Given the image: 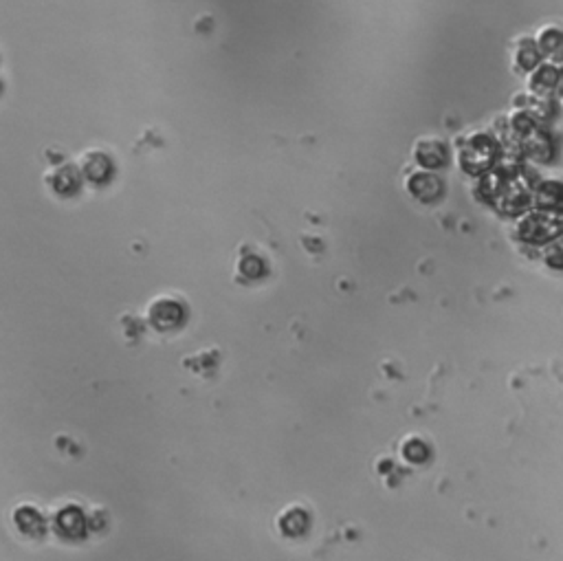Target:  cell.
Masks as SVG:
<instances>
[{"mask_svg":"<svg viewBox=\"0 0 563 561\" xmlns=\"http://www.w3.org/2000/svg\"><path fill=\"white\" fill-rule=\"evenodd\" d=\"M563 227V214L552 210H535L521 220V234L530 240H541L555 236Z\"/></svg>","mask_w":563,"mask_h":561,"instance_id":"cell-1","label":"cell"},{"mask_svg":"<svg viewBox=\"0 0 563 561\" xmlns=\"http://www.w3.org/2000/svg\"><path fill=\"white\" fill-rule=\"evenodd\" d=\"M493 161H495V144H493V139H489V136H484V135L471 139L469 145H466L463 153L464 170L474 172V174H478V172L489 168Z\"/></svg>","mask_w":563,"mask_h":561,"instance_id":"cell-2","label":"cell"},{"mask_svg":"<svg viewBox=\"0 0 563 561\" xmlns=\"http://www.w3.org/2000/svg\"><path fill=\"white\" fill-rule=\"evenodd\" d=\"M559 82H561V69L552 62H544L530 73L529 90L530 95H537V98H548V95H552L559 89Z\"/></svg>","mask_w":563,"mask_h":561,"instance_id":"cell-3","label":"cell"},{"mask_svg":"<svg viewBox=\"0 0 563 561\" xmlns=\"http://www.w3.org/2000/svg\"><path fill=\"white\" fill-rule=\"evenodd\" d=\"M537 47H540L541 55L546 58V62L561 64L563 62V29L557 24H546L540 29L535 38Z\"/></svg>","mask_w":563,"mask_h":561,"instance_id":"cell-4","label":"cell"},{"mask_svg":"<svg viewBox=\"0 0 563 561\" xmlns=\"http://www.w3.org/2000/svg\"><path fill=\"white\" fill-rule=\"evenodd\" d=\"M532 199L541 210L561 211L563 210V183L561 181H544L535 187Z\"/></svg>","mask_w":563,"mask_h":561,"instance_id":"cell-5","label":"cell"},{"mask_svg":"<svg viewBox=\"0 0 563 561\" xmlns=\"http://www.w3.org/2000/svg\"><path fill=\"white\" fill-rule=\"evenodd\" d=\"M521 144H524V150L532 156V159H540V161L550 159V154H552L550 136L541 133L540 128L530 130V133L521 139Z\"/></svg>","mask_w":563,"mask_h":561,"instance_id":"cell-6","label":"cell"},{"mask_svg":"<svg viewBox=\"0 0 563 561\" xmlns=\"http://www.w3.org/2000/svg\"><path fill=\"white\" fill-rule=\"evenodd\" d=\"M540 60H541V51H540V47H537L535 40H521L520 49H517V53H515L517 67H520L521 70H530L532 73V70L540 67Z\"/></svg>","mask_w":563,"mask_h":561,"instance_id":"cell-7","label":"cell"},{"mask_svg":"<svg viewBox=\"0 0 563 561\" xmlns=\"http://www.w3.org/2000/svg\"><path fill=\"white\" fill-rule=\"evenodd\" d=\"M557 93H559V98L563 99V69H561V82H559V89H557Z\"/></svg>","mask_w":563,"mask_h":561,"instance_id":"cell-8","label":"cell"}]
</instances>
